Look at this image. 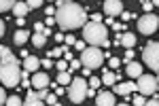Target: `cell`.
<instances>
[{
	"mask_svg": "<svg viewBox=\"0 0 159 106\" xmlns=\"http://www.w3.org/2000/svg\"><path fill=\"white\" fill-rule=\"evenodd\" d=\"M123 11V2L121 0H104V13L108 17H115Z\"/></svg>",
	"mask_w": 159,
	"mask_h": 106,
	"instance_id": "obj_9",
	"label": "cell"
},
{
	"mask_svg": "<svg viewBox=\"0 0 159 106\" xmlns=\"http://www.w3.org/2000/svg\"><path fill=\"white\" fill-rule=\"evenodd\" d=\"M40 66H43V68H51V66H53V64H51V58L40 59Z\"/></svg>",
	"mask_w": 159,
	"mask_h": 106,
	"instance_id": "obj_35",
	"label": "cell"
},
{
	"mask_svg": "<svg viewBox=\"0 0 159 106\" xmlns=\"http://www.w3.org/2000/svg\"><path fill=\"white\" fill-rule=\"evenodd\" d=\"M64 49L66 47H55V49H51L47 55H49V58H61V55H64Z\"/></svg>",
	"mask_w": 159,
	"mask_h": 106,
	"instance_id": "obj_23",
	"label": "cell"
},
{
	"mask_svg": "<svg viewBox=\"0 0 159 106\" xmlns=\"http://www.w3.org/2000/svg\"><path fill=\"white\" fill-rule=\"evenodd\" d=\"M134 104H136V106H142V104H147L144 95H142V94H140V95H136V98H134Z\"/></svg>",
	"mask_w": 159,
	"mask_h": 106,
	"instance_id": "obj_29",
	"label": "cell"
},
{
	"mask_svg": "<svg viewBox=\"0 0 159 106\" xmlns=\"http://www.w3.org/2000/svg\"><path fill=\"white\" fill-rule=\"evenodd\" d=\"M43 2H45V0H28V7H30V9H40Z\"/></svg>",
	"mask_w": 159,
	"mask_h": 106,
	"instance_id": "obj_28",
	"label": "cell"
},
{
	"mask_svg": "<svg viewBox=\"0 0 159 106\" xmlns=\"http://www.w3.org/2000/svg\"><path fill=\"white\" fill-rule=\"evenodd\" d=\"M61 2H70V0H61Z\"/></svg>",
	"mask_w": 159,
	"mask_h": 106,
	"instance_id": "obj_45",
	"label": "cell"
},
{
	"mask_svg": "<svg viewBox=\"0 0 159 106\" xmlns=\"http://www.w3.org/2000/svg\"><path fill=\"white\" fill-rule=\"evenodd\" d=\"M89 87H93V89H98L100 85H102V81H100L98 76H89V83H87Z\"/></svg>",
	"mask_w": 159,
	"mask_h": 106,
	"instance_id": "obj_27",
	"label": "cell"
},
{
	"mask_svg": "<svg viewBox=\"0 0 159 106\" xmlns=\"http://www.w3.org/2000/svg\"><path fill=\"white\" fill-rule=\"evenodd\" d=\"M32 43H34V47H45L47 36L43 34V32H34V36H32Z\"/></svg>",
	"mask_w": 159,
	"mask_h": 106,
	"instance_id": "obj_20",
	"label": "cell"
},
{
	"mask_svg": "<svg viewBox=\"0 0 159 106\" xmlns=\"http://www.w3.org/2000/svg\"><path fill=\"white\" fill-rule=\"evenodd\" d=\"M157 87H159L157 76H153V74H140L136 79V89L142 95H153L157 91Z\"/></svg>",
	"mask_w": 159,
	"mask_h": 106,
	"instance_id": "obj_7",
	"label": "cell"
},
{
	"mask_svg": "<svg viewBox=\"0 0 159 106\" xmlns=\"http://www.w3.org/2000/svg\"><path fill=\"white\" fill-rule=\"evenodd\" d=\"M0 81L7 87H17L21 83V68H19V62L13 53L0 58Z\"/></svg>",
	"mask_w": 159,
	"mask_h": 106,
	"instance_id": "obj_2",
	"label": "cell"
},
{
	"mask_svg": "<svg viewBox=\"0 0 159 106\" xmlns=\"http://www.w3.org/2000/svg\"><path fill=\"white\" fill-rule=\"evenodd\" d=\"M55 68H57V70H68V64H66V59H61V62H57V64H55Z\"/></svg>",
	"mask_w": 159,
	"mask_h": 106,
	"instance_id": "obj_31",
	"label": "cell"
},
{
	"mask_svg": "<svg viewBox=\"0 0 159 106\" xmlns=\"http://www.w3.org/2000/svg\"><path fill=\"white\" fill-rule=\"evenodd\" d=\"M147 104H148V106H157L159 100H147Z\"/></svg>",
	"mask_w": 159,
	"mask_h": 106,
	"instance_id": "obj_43",
	"label": "cell"
},
{
	"mask_svg": "<svg viewBox=\"0 0 159 106\" xmlns=\"http://www.w3.org/2000/svg\"><path fill=\"white\" fill-rule=\"evenodd\" d=\"M157 28H159V17L153 15V13H147L138 19V30L144 36H151L153 32H157Z\"/></svg>",
	"mask_w": 159,
	"mask_h": 106,
	"instance_id": "obj_8",
	"label": "cell"
},
{
	"mask_svg": "<svg viewBox=\"0 0 159 106\" xmlns=\"http://www.w3.org/2000/svg\"><path fill=\"white\" fill-rule=\"evenodd\" d=\"M142 59L151 70L159 74V43H148L142 49Z\"/></svg>",
	"mask_w": 159,
	"mask_h": 106,
	"instance_id": "obj_5",
	"label": "cell"
},
{
	"mask_svg": "<svg viewBox=\"0 0 159 106\" xmlns=\"http://www.w3.org/2000/svg\"><path fill=\"white\" fill-rule=\"evenodd\" d=\"M2 36H4V21L0 19V38H2Z\"/></svg>",
	"mask_w": 159,
	"mask_h": 106,
	"instance_id": "obj_42",
	"label": "cell"
},
{
	"mask_svg": "<svg viewBox=\"0 0 159 106\" xmlns=\"http://www.w3.org/2000/svg\"><path fill=\"white\" fill-rule=\"evenodd\" d=\"M55 21L60 25L61 30H76V28H83L85 25V9L76 2H61L60 7L55 9Z\"/></svg>",
	"mask_w": 159,
	"mask_h": 106,
	"instance_id": "obj_1",
	"label": "cell"
},
{
	"mask_svg": "<svg viewBox=\"0 0 159 106\" xmlns=\"http://www.w3.org/2000/svg\"><path fill=\"white\" fill-rule=\"evenodd\" d=\"M72 81V76H70V70H61L57 74V85H68V83Z\"/></svg>",
	"mask_w": 159,
	"mask_h": 106,
	"instance_id": "obj_21",
	"label": "cell"
},
{
	"mask_svg": "<svg viewBox=\"0 0 159 106\" xmlns=\"http://www.w3.org/2000/svg\"><path fill=\"white\" fill-rule=\"evenodd\" d=\"M49 2H53V0H49Z\"/></svg>",
	"mask_w": 159,
	"mask_h": 106,
	"instance_id": "obj_46",
	"label": "cell"
},
{
	"mask_svg": "<svg viewBox=\"0 0 159 106\" xmlns=\"http://www.w3.org/2000/svg\"><path fill=\"white\" fill-rule=\"evenodd\" d=\"M15 2H17V0H0V13H4V11H11Z\"/></svg>",
	"mask_w": 159,
	"mask_h": 106,
	"instance_id": "obj_22",
	"label": "cell"
},
{
	"mask_svg": "<svg viewBox=\"0 0 159 106\" xmlns=\"http://www.w3.org/2000/svg\"><path fill=\"white\" fill-rule=\"evenodd\" d=\"M87 87H89V85L85 83L83 76H76V79L70 81V85H68V98H70L72 104H81L87 98Z\"/></svg>",
	"mask_w": 159,
	"mask_h": 106,
	"instance_id": "obj_4",
	"label": "cell"
},
{
	"mask_svg": "<svg viewBox=\"0 0 159 106\" xmlns=\"http://www.w3.org/2000/svg\"><path fill=\"white\" fill-rule=\"evenodd\" d=\"M51 79L45 74V72H34V76H32V85H34V89H43V87H49Z\"/></svg>",
	"mask_w": 159,
	"mask_h": 106,
	"instance_id": "obj_10",
	"label": "cell"
},
{
	"mask_svg": "<svg viewBox=\"0 0 159 106\" xmlns=\"http://www.w3.org/2000/svg\"><path fill=\"white\" fill-rule=\"evenodd\" d=\"M34 30H36V32H43V30H45V25H43V24H34Z\"/></svg>",
	"mask_w": 159,
	"mask_h": 106,
	"instance_id": "obj_41",
	"label": "cell"
},
{
	"mask_svg": "<svg viewBox=\"0 0 159 106\" xmlns=\"http://www.w3.org/2000/svg\"><path fill=\"white\" fill-rule=\"evenodd\" d=\"M79 68H83L81 59H70V66H68V70H70V72H74V70H79Z\"/></svg>",
	"mask_w": 159,
	"mask_h": 106,
	"instance_id": "obj_25",
	"label": "cell"
},
{
	"mask_svg": "<svg viewBox=\"0 0 159 106\" xmlns=\"http://www.w3.org/2000/svg\"><path fill=\"white\" fill-rule=\"evenodd\" d=\"M119 15H121V19H123V21H127V19H132V17H136V15H132V13H125V11H121Z\"/></svg>",
	"mask_w": 159,
	"mask_h": 106,
	"instance_id": "obj_34",
	"label": "cell"
},
{
	"mask_svg": "<svg viewBox=\"0 0 159 106\" xmlns=\"http://www.w3.org/2000/svg\"><path fill=\"white\" fill-rule=\"evenodd\" d=\"M7 102V94H4V89L0 87V104H4Z\"/></svg>",
	"mask_w": 159,
	"mask_h": 106,
	"instance_id": "obj_39",
	"label": "cell"
},
{
	"mask_svg": "<svg viewBox=\"0 0 159 106\" xmlns=\"http://www.w3.org/2000/svg\"><path fill=\"white\" fill-rule=\"evenodd\" d=\"M28 38H30V32H28V30H24V28H19V30L15 32V36H13L15 45H24V43H28Z\"/></svg>",
	"mask_w": 159,
	"mask_h": 106,
	"instance_id": "obj_19",
	"label": "cell"
},
{
	"mask_svg": "<svg viewBox=\"0 0 159 106\" xmlns=\"http://www.w3.org/2000/svg\"><path fill=\"white\" fill-rule=\"evenodd\" d=\"M119 64H121L119 58H108V66L110 68H119Z\"/></svg>",
	"mask_w": 159,
	"mask_h": 106,
	"instance_id": "obj_30",
	"label": "cell"
},
{
	"mask_svg": "<svg viewBox=\"0 0 159 106\" xmlns=\"http://www.w3.org/2000/svg\"><path fill=\"white\" fill-rule=\"evenodd\" d=\"M134 59V49H127V53H125V62H132Z\"/></svg>",
	"mask_w": 159,
	"mask_h": 106,
	"instance_id": "obj_36",
	"label": "cell"
},
{
	"mask_svg": "<svg viewBox=\"0 0 159 106\" xmlns=\"http://www.w3.org/2000/svg\"><path fill=\"white\" fill-rule=\"evenodd\" d=\"M4 104H9V106H19V104H24V100H19L17 95H11V98H7V102Z\"/></svg>",
	"mask_w": 159,
	"mask_h": 106,
	"instance_id": "obj_24",
	"label": "cell"
},
{
	"mask_svg": "<svg viewBox=\"0 0 159 106\" xmlns=\"http://www.w3.org/2000/svg\"><path fill=\"white\" fill-rule=\"evenodd\" d=\"M102 59H104V55H102V51L100 49H96L93 45L89 49H83V55H81V64L83 66H87V68H102Z\"/></svg>",
	"mask_w": 159,
	"mask_h": 106,
	"instance_id": "obj_6",
	"label": "cell"
},
{
	"mask_svg": "<svg viewBox=\"0 0 159 106\" xmlns=\"http://www.w3.org/2000/svg\"><path fill=\"white\" fill-rule=\"evenodd\" d=\"M106 36H108V28L102 21H89V24L83 25V38H85V43L93 45V47L104 45L108 40Z\"/></svg>",
	"mask_w": 159,
	"mask_h": 106,
	"instance_id": "obj_3",
	"label": "cell"
},
{
	"mask_svg": "<svg viewBox=\"0 0 159 106\" xmlns=\"http://www.w3.org/2000/svg\"><path fill=\"white\" fill-rule=\"evenodd\" d=\"M96 104L98 106H112L115 104V94L110 91H102V94L96 95Z\"/></svg>",
	"mask_w": 159,
	"mask_h": 106,
	"instance_id": "obj_12",
	"label": "cell"
},
{
	"mask_svg": "<svg viewBox=\"0 0 159 106\" xmlns=\"http://www.w3.org/2000/svg\"><path fill=\"white\" fill-rule=\"evenodd\" d=\"M125 72H127V76H129V79H138V76L142 74V66H140L138 62H134V59H132V62H127Z\"/></svg>",
	"mask_w": 159,
	"mask_h": 106,
	"instance_id": "obj_13",
	"label": "cell"
},
{
	"mask_svg": "<svg viewBox=\"0 0 159 106\" xmlns=\"http://www.w3.org/2000/svg\"><path fill=\"white\" fill-rule=\"evenodd\" d=\"M45 15H47V17H53V15H55V9H53V7H49V9L45 11Z\"/></svg>",
	"mask_w": 159,
	"mask_h": 106,
	"instance_id": "obj_40",
	"label": "cell"
},
{
	"mask_svg": "<svg viewBox=\"0 0 159 106\" xmlns=\"http://www.w3.org/2000/svg\"><path fill=\"white\" fill-rule=\"evenodd\" d=\"M24 104H28V106H40V104H43V100H40L38 94L30 87V89H28V95H25V100H24Z\"/></svg>",
	"mask_w": 159,
	"mask_h": 106,
	"instance_id": "obj_16",
	"label": "cell"
},
{
	"mask_svg": "<svg viewBox=\"0 0 159 106\" xmlns=\"http://www.w3.org/2000/svg\"><path fill=\"white\" fill-rule=\"evenodd\" d=\"M144 11H147V13L153 11V2H151V0H144Z\"/></svg>",
	"mask_w": 159,
	"mask_h": 106,
	"instance_id": "obj_37",
	"label": "cell"
},
{
	"mask_svg": "<svg viewBox=\"0 0 159 106\" xmlns=\"http://www.w3.org/2000/svg\"><path fill=\"white\" fill-rule=\"evenodd\" d=\"M74 49H81V51H83V49H85V40H76V43H74Z\"/></svg>",
	"mask_w": 159,
	"mask_h": 106,
	"instance_id": "obj_38",
	"label": "cell"
},
{
	"mask_svg": "<svg viewBox=\"0 0 159 106\" xmlns=\"http://www.w3.org/2000/svg\"><path fill=\"white\" fill-rule=\"evenodd\" d=\"M117 81H119V74H115V72H110V70H102V85L112 87Z\"/></svg>",
	"mask_w": 159,
	"mask_h": 106,
	"instance_id": "obj_15",
	"label": "cell"
},
{
	"mask_svg": "<svg viewBox=\"0 0 159 106\" xmlns=\"http://www.w3.org/2000/svg\"><path fill=\"white\" fill-rule=\"evenodd\" d=\"M11 11H13V15H17V17H24V15H28L30 7H28V2H15Z\"/></svg>",
	"mask_w": 159,
	"mask_h": 106,
	"instance_id": "obj_18",
	"label": "cell"
},
{
	"mask_svg": "<svg viewBox=\"0 0 159 106\" xmlns=\"http://www.w3.org/2000/svg\"><path fill=\"white\" fill-rule=\"evenodd\" d=\"M24 68H25L28 72H36L38 68H40V59L34 58V55H25V59H24Z\"/></svg>",
	"mask_w": 159,
	"mask_h": 106,
	"instance_id": "obj_14",
	"label": "cell"
},
{
	"mask_svg": "<svg viewBox=\"0 0 159 106\" xmlns=\"http://www.w3.org/2000/svg\"><path fill=\"white\" fill-rule=\"evenodd\" d=\"M112 87H115V94L127 95V94H132V91L136 89V83H121V81H117Z\"/></svg>",
	"mask_w": 159,
	"mask_h": 106,
	"instance_id": "obj_11",
	"label": "cell"
},
{
	"mask_svg": "<svg viewBox=\"0 0 159 106\" xmlns=\"http://www.w3.org/2000/svg\"><path fill=\"white\" fill-rule=\"evenodd\" d=\"M119 43H121L125 49H132V47L136 45V36L132 34V32H125V34L119 36Z\"/></svg>",
	"mask_w": 159,
	"mask_h": 106,
	"instance_id": "obj_17",
	"label": "cell"
},
{
	"mask_svg": "<svg viewBox=\"0 0 159 106\" xmlns=\"http://www.w3.org/2000/svg\"><path fill=\"white\" fill-rule=\"evenodd\" d=\"M9 53H11V49H9V47H4V45H0V58L9 55Z\"/></svg>",
	"mask_w": 159,
	"mask_h": 106,
	"instance_id": "obj_33",
	"label": "cell"
},
{
	"mask_svg": "<svg viewBox=\"0 0 159 106\" xmlns=\"http://www.w3.org/2000/svg\"><path fill=\"white\" fill-rule=\"evenodd\" d=\"M64 40H66V45H68V47H70V45H74V43H76V38H74L72 34H68V36H64Z\"/></svg>",
	"mask_w": 159,
	"mask_h": 106,
	"instance_id": "obj_32",
	"label": "cell"
},
{
	"mask_svg": "<svg viewBox=\"0 0 159 106\" xmlns=\"http://www.w3.org/2000/svg\"><path fill=\"white\" fill-rule=\"evenodd\" d=\"M45 102H47V104H53V106H57V104H60V100H57V95H55V94H47Z\"/></svg>",
	"mask_w": 159,
	"mask_h": 106,
	"instance_id": "obj_26",
	"label": "cell"
},
{
	"mask_svg": "<svg viewBox=\"0 0 159 106\" xmlns=\"http://www.w3.org/2000/svg\"><path fill=\"white\" fill-rule=\"evenodd\" d=\"M153 2V7H159V0H151Z\"/></svg>",
	"mask_w": 159,
	"mask_h": 106,
	"instance_id": "obj_44",
	"label": "cell"
}]
</instances>
